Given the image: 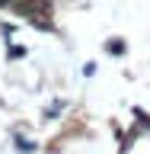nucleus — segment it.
I'll list each match as a JSON object with an SVG mask.
<instances>
[{"mask_svg":"<svg viewBox=\"0 0 150 154\" xmlns=\"http://www.w3.org/2000/svg\"><path fill=\"white\" fill-rule=\"evenodd\" d=\"M122 48H125L122 42H109V51H112V55H122Z\"/></svg>","mask_w":150,"mask_h":154,"instance_id":"f257e3e1","label":"nucleus"}]
</instances>
